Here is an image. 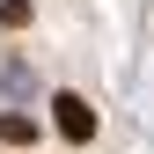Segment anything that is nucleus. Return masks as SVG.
Masks as SVG:
<instances>
[{"instance_id": "nucleus-1", "label": "nucleus", "mask_w": 154, "mask_h": 154, "mask_svg": "<svg viewBox=\"0 0 154 154\" xmlns=\"http://www.w3.org/2000/svg\"><path fill=\"white\" fill-rule=\"evenodd\" d=\"M51 125H59V140L88 147L95 140V103H88V95H51Z\"/></svg>"}, {"instance_id": "nucleus-2", "label": "nucleus", "mask_w": 154, "mask_h": 154, "mask_svg": "<svg viewBox=\"0 0 154 154\" xmlns=\"http://www.w3.org/2000/svg\"><path fill=\"white\" fill-rule=\"evenodd\" d=\"M0 147H37V118H22V110H0Z\"/></svg>"}, {"instance_id": "nucleus-3", "label": "nucleus", "mask_w": 154, "mask_h": 154, "mask_svg": "<svg viewBox=\"0 0 154 154\" xmlns=\"http://www.w3.org/2000/svg\"><path fill=\"white\" fill-rule=\"evenodd\" d=\"M0 22H8V29H22V22H29V0H0Z\"/></svg>"}]
</instances>
